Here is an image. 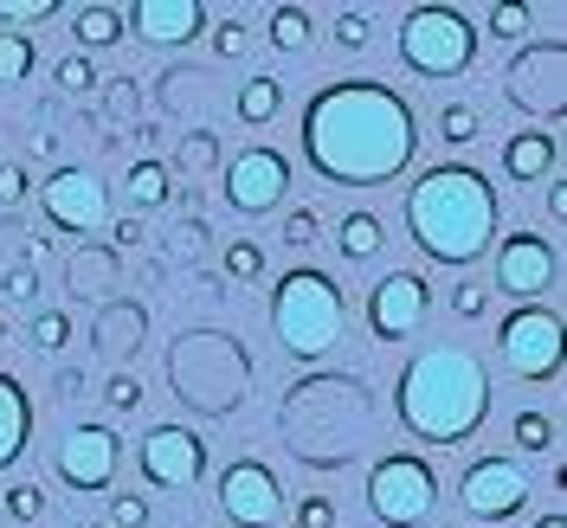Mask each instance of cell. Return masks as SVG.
<instances>
[{"label":"cell","mask_w":567,"mask_h":528,"mask_svg":"<svg viewBox=\"0 0 567 528\" xmlns=\"http://www.w3.org/2000/svg\"><path fill=\"white\" fill-rule=\"evenodd\" d=\"M71 33H78L84 52H104V45L123 39V7H78L71 13Z\"/></svg>","instance_id":"obj_22"},{"label":"cell","mask_w":567,"mask_h":528,"mask_svg":"<svg viewBox=\"0 0 567 528\" xmlns=\"http://www.w3.org/2000/svg\"><path fill=\"white\" fill-rule=\"evenodd\" d=\"M123 33L148 39V45H187L194 33H207V7L200 0H136L123 13Z\"/></svg>","instance_id":"obj_17"},{"label":"cell","mask_w":567,"mask_h":528,"mask_svg":"<svg viewBox=\"0 0 567 528\" xmlns=\"http://www.w3.org/2000/svg\"><path fill=\"white\" fill-rule=\"evenodd\" d=\"M59 7L52 0H0V27L13 33V27H33V20H52Z\"/></svg>","instance_id":"obj_34"},{"label":"cell","mask_w":567,"mask_h":528,"mask_svg":"<svg viewBox=\"0 0 567 528\" xmlns=\"http://www.w3.org/2000/svg\"><path fill=\"white\" fill-rule=\"evenodd\" d=\"M233 110H239V123L265 130V123L284 110V77H271V71H251L246 84H239V97H233Z\"/></svg>","instance_id":"obj_20"},{"label":"cell","mask_w":567,"mask_h":528,"mask_svg":"<svg viewBox=\"0 0 567 528\" xmlns=\"http://www.w3.org/2000/svg\"><path fill=\"white\" fill-rule=\"evenodd\" d=\"M0 342H7V322H0Z\"/></svg>","instance_id":"obj_51"},{"label":"cell","mask_w":567,"mask_h":528,"mask_svg":"<svg viewBox=\"0 0 567 528\" xmlns=\"http://www.w3.org/2000/svg\"><path fill=\"white\" fill-rule=\"evenodd\" d=\"M251 45V33L239 27V20H219V33H213V59H239Z\"/></svg>","instance_id":"obj_40"},{"label":"cell","mask_w":567,"mask_h":528,"mask_svg":"<svg viewBox=\"0 0 567 528\" xmlns=\"http://www.w3.org/2000/svg\"><path fill=\"white\" fill-rule=\"evenodd\" d=\"M381 246H388V232H381V213H349V219L336 226V251H342L349 265H368Z\"/></svg>","instance_id":"obj_21"},{"label":"cell","mask_w":567,"mask_h":528,"mask_svg":"<svg viewBox=\"0 0 567 528\" xmlns=\"http://www.w3.org/2000/svg\"><path fill=\"white\" fill-rule=\"evenodd\" d=\"M33 33H0V84H27L33 77Z\"/></svg>","instance_id":"obj_25"},{"label":"cell","mask_w":567,"mask_h":528,"mask_svg":"<svg viewBox=\"0 0 567 528\" xmlns=\"http://www.w3.org/2000/svg\"><path fill=\"white\" fill-rule=\"evenodd\" d=\"M27 438H33V400L13 374H0V470L27 452Z\"/></svg>","instance_id":"obj_18"},{"label":"cell","mask_w":567,"mask_h":528,"mask_svg":"<svg viewBox=\"0 0 567 528\" xmlns=\"http://www.w3.org/2000/svg\"><path fill=\"white\" fill-rule=\"evenodd\" d=\"M406 232L432 265H477L496 246V187L484 168L439 162L406 187Z\"/></svg>","instance_id":"obj_3"},{"label":"cell","mask_w":567,"mask_h":528,"mask_svg":"<svg viewBox=\"0 0 567 528\" xmlns=\"http://www.w3.org/2000/svg\"><path fill=\"white\" fill-rule=\"evenodd\" d=\"M7 516H13V522H39V516H45V490H39V484H13V490H7Z\"/></svg>","instance_id":"obj_36"},{"label":"cell","mask_w":567,"mask_h":528,"mask_svg":"<svg viewBox=\"0 0 567 528\" xmlns=\"http://www.w3.org/2000/svg\"><path fill=\"white\" fill-rule=\"evenodd\" d=\"M33 187H27V168L20 162H0V207H20Z\"/></svg>","instance_id":"obj_41"},{"label":"cell","mask_w":567,"mask_h":528,"mask_svg":"<svg viewBox=\"0 0 567 528\" xmlns=\"http://www.w3.org/2000/svg\"><path fill=\"white\" fill-rule=\"evenodd\" d=\"M535 528H567V516H561V509H555V516H542V522H535Z\"/></svg>","instance_id":"obj_50"},{"label":"cell","mask_w":567,"mask_h":528,"mask_svg":"<svg viewBox=\"0 0 567 528\" xmlns=\"http://www.w3.org/2000/svg\"><path fill=\"white\" fill-rule=\"evenodd\" d=\"M503 168H509V180H523V187H535L542 175H555V136H542V130L509 136V148H503Z\"/></svg>","instance_id":"obj_19"},{"label":"cell","mask_w":567,"mask_h":528,"mask_svg":"<svg viewBox=\"0 0 567 528\" xmlns=\"http://www.w3.org/2000/svg\"><path fill=\"white\" fill-rule=\"evenodd\" d=\"M123 194H130V207L136 213H155V207H168L175 187H168V168H162V162H136L130 180H123Z\"/></svg>","instance_id":"obj_24"},{"label":"cell","mask_w":567,"mask_h":528,"mask_svg":"<svg viewBox=\"0 0 567 528\" xmlns=\"http://www.w3.org/2000/svg\"><path fill=\"white\" fill-rule=\"evenodd\" d=\"M0 290H7V297H13V303H33L39 278H33V271H27V265H20V271H7V278H0Z\"/></svg>","instance_id":"obj_45"},{"label":"cell","mask_w":567,"mask_h":528,"mask_svg":"<svg viewBox=\"0 0 567 528\" xmlns=\"http://www.w3.org/2000/svg\"><path fill=\"white\" fill-rule=\"evenodd\" d=\"M368 39H374V20H368L361 7H349V13H336V45H342V52H361Z\"/></svg>","instance_id":"obj_33"},{"label":"cell","mask_w":567,"mask_h":528,"mask_svg":"<svg viewBox=\"0 0 567 528\" xmlns=\"http://www.w3.org/2000/svg\"><path fill=\"white\" fill-rule=\"evenodd\" d=\"M78 528H97V522H78Z\"/></svg>","instance_id":"obj_52"},{"label":"cell","mask_w":567,"mask_h":528,"mask_svg":"<svg viewBox=\"0 0 567 528\" xmlns=\"http://www.w3.org/2000/svg\"><path fill=\"white\" fill-rule=\"evenodd\" d=\"M52 84H59L65 97H84V91L97 84V71H91V59H84V52H71V59H59V65H52Z\"/></svg>","instance_id":"obj_30"},{"label":"cell","mask_w":567,"mask_h":528,"mask_svg":"<svg viewBox=\"0 0 567 528\" xmlns=\"http://www.w3.org/2000/svg\"><path fill=\"white\" fill-rule=\"evenodd\" d=\"M271 329H278V342L297 361H322L342 342V329H349L342 283L329 278V271H310V265L284 271L278 290H271Z\"/></svg>","instance_id":"obj_4"},{"label":"cell","mask_w":567,"mask_h":528,"mask_svg":"<svg viewBox=\"0 0 567 528\" xmlns=\"http://www.w3.org/2000/svg\"><path fill=\"white\" fill-rule=\"evenodd\" d=\"M503 91H509V104H516V110L561 116V110H567V52H561V45H529V52L509 65Z\"/></svg>","instance_id":"obj_16"},{"label":"cell","mask_w":567,"mask_h":528,"mask_svg":"<svg viewBox=\"0 0 567 528\" xmlns=\"http://www.w3.org/2000/svg\"><path fill=\"white\" fill-rule=\"evenodd\" d=\"M39 207L59 232H97L110 219V194L91 168H52L45 187H39Z\"/></svg>","instance_id":"obj_14"},{"label":"cell","mask_w":567,"mask_h":528,"mask_svg":"<svg viewBox=\"0 0 567 528\" xmlns=\"http://www.w3.org/2000/svg\"><path fill=\"white\" fill-rule=\"evenodd\" d=\"M420 155V116L381 77H336L303 104V162L329 187H388Z\"/></svg>","instance_id":"obj_1"},{"label":"cell","mask_w":567,"mask_h":528,"mask_svg":"<svg viewBox=\"0 0 567 528\" xmlns=\"http://www.w3.org/2000/svg\"><path fill=\"white\" fill-rule=\"evenodd\" d=\"M148 516H155V509H148V496H110V528H148Z\"/></svg>","instance_id":"obj_37"},{"label":"cell","mask_w":567,"mask_h":528,"mask_svg":"<svg viewBox=\"0 0 567 528\" xmlns=\"http://www.w3.org/2000/svg\"><path fill=\"white\" fill-rule=\"evenodd\" d=\"M97 400H104L110 413L123 420V413H136V406H142V381H136V374H110V381H104V393H97Z\"/></svg>","instance_id":"obj_31"},{"label":"cell","mask_w":567,"mask_h":528,"mask_svg":"<svg viewBox=\"0 0 567 528\" xmlns=\"http://www.w3.org/2000/svg\"><path fill=\"white\" fill-rule=\"evenodd\" d=\"M548 213H555V219H567V180H555V187H548Z\"/></svg>","instance_id":"obj_49"},{"label":"cell","mask_w":567,"mask_h":528,"mask_svg":"<svg viewBox=\"0 0 567 528\" xmlns=\"http://www.w3.org/2000/svg\"><path fill=\"white\" fill-rule=\"evenodd\" d=\"M393 406H400V425L420 445H464L477 425L491 420V367L471 349L432 342V349H420L400 367Z\"/></svg>","instance_id":"obj_2"},{"label":"cell","mask_w":567,"mask_h":528,"mask_svg":"<svg viewBox=\"0 0 567 528\" xmlns=\"http://www.w3.org/2000/svg\"><path fill=\"white\" fill-rule=\"evenodd\" d=\"M439 142H452V148H464V142H477V104H464V97H452V104L439 110Z\"/></svg>","instance_id":"obj_27"},{"label":"cell","mask_w":567,"mask_h":528,"mask_svg":"<svg viewBox=\"0 0 567 528\" xmlns=\"http://www.w3.org/2000/svg\"><path fill=\"white\" fill-rule=\"evenodd\" d=\"M271 45L278 52H303L310 45V13L303 7H271Z\"/></svg>","instance_id":"obj_26"},{"label":"cell","mask_w":567,"mask_h":528,"mask_svg":"<svg viewBox=\"0 0 567 528\" xmlns=\"http://www.w3.org/2000/svg\"><path fill=\"white\" fill-rule=\"evenodd\" d=\"M181 168H213V142H207V130H194V136L181 142Z\"/></svg>","instance_id":"obj_44"},{"label":"cell","mask_w":567,"mask_h":528,"mask_svg":"<svg viewBox=\"0 0 567 528\" xmlns=\"http://www.w3.org/2000/svg\"><path fill=\"white\" fill-rule=\"evenodd\" d=\"M484 27H491L496 39H523V33H529V7H509V0H496V7H484Z\"/></svg>","instance_id":"obj_32"},{"label":"cell","mask_w":567,"mask_h":528,"mask_svg":"<svg viewBox=\"0 0 567 528\" xmlns=\"http://www.w3.org/2000/svg\"><path fill=\"white\" fill-rule=\"evenodd\" d=\"M52 393H59V400H78V393H84V367H59V374H52Z\"/></svg>","instance_id":"obj_46"},{"label":"cell","mask_w":567,"mask_h":528,"mask_svg":"<svg viewBox=\"0 0 567 528\" xmlns=\"http://www.w3.org/2000/svg\"><path fill=\"white\" fill-rule=\"evenodd\" d=\"M104 278H116V251L110 246H84L71 258V297H104L110 290Z\"/></svg>","instance_id":"obj_23"},{"label":"cell","mask_w":567,"mask_h":528,"mask_svg":"<svg viewBox=\"0 0 567 528\" xmlns=\"http://www.w3.org/2000/svg\"><path fill=\"white\" fill-rule=\"evenodd\" d=\"M400 59L420 77H464L477 59V27L458 7H413L400 27Z\"/></svg>","instance_id":"obj_5"},{"label":"cell","mask_w":567,"mask_h":528,"mask_svg":"<svg viewBox=\"0 0 567 528\" xmlns=\"http://www.w3.org/2000/svg\"><path fill=\"white\" fill-rule=\"evenodd\" d=\"M496 349L509 361V374H523V381H555V374H561V317H555L548 303H523V310L503 317Z\"/></svg>","instance_id":"obj_7"},{"label":"cell","mask_w":567,"mask_h":528,"mask_svg":"<svg viewBox=\"0 0 567 528\" xmlns=\"http://www.w3.org/2000/svg\"><path fill=\"white\" fill-rule=\"evenodd\" d=\"M516 445H523V452H548V445H555V420H548V413H523V420H516Z\"/></svg>","instance_id":"obj_35"},{"label":"cell","mask_w":567,"mask_h":528,"mask_svg":"<svg viewBox=\"0 0 567 528\" xmlns=\"http://www.w3.org/2000/svg\"><path fill=\"white\" fill-rule=\"evenodd\" d=\"M555 278H561V258H555V246L542 239V232H509L503 239V251H496V290L503 297H516V310L523 303H542L548 290H555Z\"/></svg>","instance_id":"obj_11"},{"label":"cell","mask_w":567,"mask_h":528,"mask_svg":"<svg viewBox=\"0 0 567 528\" xmlns=\"http://www.w3.org/2000/svg\"><path fill=\"white\" fill-rule=\"evenodd\" d=\"M136 239H142V219H116V239H110V251L136 246Z\"/></svg>","instance_id":"obj_48"},{"label":"cell","mask_w":567,"mask_h":528,"mask_svg":"<svg viewBox=\"0 0 567 528\" xmlns=\"http://www.w3.org/2000/svg\"><path fill=\"white\" fill-rule=\"evenodd\" d=\"M284 194H290V162L278 148L251 142V148H239L226 162V207L233 213H271L284 207Z\"/></svg>","instance_id":"obj_12"},{"label":"cell","mask_w":567,"mask_h":528,"mask_svg":"<svg viewBox=\"0 0 567 528\" xmlns=\"http://www.w3.org/2000/svg\"><path fill=\"white\" fill-rule=\"evenodd\" d=\"M136 310H123V322H116V317H110V310H104V322H97V349H110V354H116V349H130V342H123V335H136Z\"/></svg>","instance_id":"obj_39"},{"label":"cell","mask_w":567,"mask_h":528,"mask_svg":"<svg viewBox=\"0 0 567 528\" xmlns=\"http://www.w3.org/2000/svg\"><path fill=\"white\" fill-rule=\"evenodd\" d=\"M110 110H136V91H130V77H110Z\"/></svg>","instance_id":"obj_47"},{"label":"cell","mask_w":567,"mask_h":528,"mask_svg":"<svg viewBox=\"0 0 567 528\" xmlns=\"http://www.w3.org/2000/svg\"><path fill=\"white\" fill-rule=\"evenodd\" d=\"M317 232H322V213H310V207H297L290 219H284V246H317Z\"/></svg>","instance_id":"obj_38"},{"label":"cell","mask_w":567,"mask_h":528,"mask_svg":"<svg viewBox=\"0 0 567 528\" xmlns=\"http://www.w3.org/2000/svg\"><path fill=\"white\" fill-rule=\"evenodd\" d=\"M27 342H33V349H45V354H59L71 342V317H65V310H45V317H33Z\"/></svg>","instance_id":"obj_29"},{"label":"cell","mask_w":567,"mask_h":528,"mask_svg":"<svg viewBox=\"0 0 567 528\" xmlns=\"http://www.w3.org/2000/svg\"><path fill=\"white\" fill-rule=\"evenodd\" d=\"M136 464L155 490H194L207 477V445L187 425H148L136 445Z\"/></svg>","instance_id":"obj_10"},{"label":"cell","mask_w":567,"mask_h":528,"mask_svg":"<svg viewBox=\"0 0 567 528\" xmlns=\"http://www.w3.org/2000/svg\"><path fill=\"white\" fill-rule=\"evenodd\" d=\"M368 509L388 528H425V516L439 509V477L420 452H388L368 470Z\"/></svg>","instance_id":"obj_6"},{"label":"cell","mask_w":567,"mask_h":528,"mask_svg":"<svg viewBox=\"0 0 567 528\" xmlns=\"http://www.w3.org/2000/svg\"><path fill=\"white\" fill-rule=\"evenodd\" d=\"M452 310H458L464 322H477L484 310H491V290H477V283H458V290H452Z\"/></svg>","instance_id":"obj_43"},{"label":"cell","mask_w":567,"mask_h":528,"mask_svg":"<svg viewBox=\"0 0 567 528\" xmlns=\"http://www.w3.org/2000/svg\"><path fill=\"white\" fill-rule=\"evenodd\" d=\"M219 509L233 528H271L284 509V484L271 477V464L258 458H233L219 470Z\"/></svg>","instance_id":"obj_13"},{"label":"cell","mask_w":567,"mask_h":528,"mask_svg":"<svg viewBox=\"0 0 567 528\" xmlns=\"http://www.w3.org/2000/svg\"><path fill=\"white\" fill-rule=\"evenodd\" d=\"M219 265H226V278H233V283H251L258 271H265V246H258V239H233Z\"/></svg>","instance_id":"obj_28"},{"label":"cell","mask_w":567,"mask_h":528,"mask_svg":"<svg viewBox=\"0 0 567 528\" xmlns=\"http://www.w3.org/2000/svg\"><path fill=\"white\" fill-rule=\"evenodd\" d=\"M297 528H336V503L329 496H303L297 503Z\"/></svg>","instance_id":"obj_42"},{"label":"cell","mask_w":567,"mask_h":528,"mask_svg":"<svg viewBox=\"0 0 567 528\" xmlns=\"http://www.w3.org/2000/svg\"><path fill=\"white\" fill-rule=\"evenodd\" d=\"M529 464L523 458H477L471 470L458 477V503L471 522H509V516H523L529 509Z\"/></svg>","instance_id":"obj_9"},{"label":"cell","mask_w":567,"mask_h":528,"mask_svg":"<svg viewBox=\"0 0 567 528\" xmlns=\"http://www.w3.org/2000/svg\"><path fill=\"white\" fill-rule=\"evenodd\" d=\"M116 464H123V438H116V425H65L59 432V445H52V470L65 477V490H84L97 496L116 484Z\"/></svg>","instance_id":"obj_8"},{"label":"cell","mask_w":567,"mask_h":528,"mask_svg":"<svg viewBox=\"0 0 567 528\" xmlns=\"http://www.w3.org/2000/svg\"><path fill=\"white\" fill-rule=\"evenodd\" d=\"M425 310H432V283L420 271H388V278L368 290V329L381 342H406L425 322Z\"/></svg>","instance_id":"obj_15"}]
</instances>
